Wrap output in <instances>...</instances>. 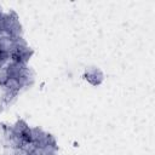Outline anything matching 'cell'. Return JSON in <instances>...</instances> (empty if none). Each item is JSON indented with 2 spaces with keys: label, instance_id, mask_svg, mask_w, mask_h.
I'll use <instances>...</instances> for the list:
<instances>
[{
  "label": "cell",
  "instance_id": "1",
  "mask_svg": "<svg viewBox=\"0 0 155 155\" xmlns=\"http://www.w3.org/2000/svg\"><path fill=\"white\" fill-rule=\"evenodd\" d=\"M85 79L93 86H97L102 82L103 80V74L97 69V68H92V69H88L85 74Z\"/></svg>",
  "mask_w": 155,
  "mask_h": 155
}]
</instances>
